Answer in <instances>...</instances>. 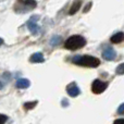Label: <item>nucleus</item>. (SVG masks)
I'll return each instance as SVG.
<instances>
[{"mask_svg": "<svg viewBox=\"0 0 124 124\" xmlns=\"http://www.w3.org/2000/svg\"><path fill=\"white\" fill-rule=\"evenodd\" d=\"M73 63L78 64L82 66H88V68H96L100 64L99 59L92 56H77L73 59Z\"/></svg>", "mask_w": 124, "mask_h": 124, "instance_id": "1", "label": "nucleus"}, {"mask_svg": "<svg viewBox=\"0 0 124 124\" xmlns=\"http://www.w3.org/2000/svg\"><path fill=\"white\" fill-rule=\"evenodd\" d=\"M86 45V40L84 37L79 36V35H74L71 36L70 38L66 39V41L64 43V47L69 50H76L79 48L84 47Z\"/></svg>", "mask_w": 124, "mask_h": 124, "instance_id": "2", "label": "nucleus"}, {"mask_svg": "<svg viewBox=\"0 0 124 124\" xmlns=\"http://www.w3.org/2000/svg\"><path fill=\"white\" fill-rule=\"evenodd\" d=\"M36 1L35 0H17L16 4L14 7V10L16 12H26L36 7Z\"/></svg>", "mask_w": 124, "mask_h": 124, "instance_id": "3", "label": "nucleus"}, {"mask_svg": "<svg viewBox=\"0 0 124 124\" xmlns=\"http://www.w3.org/2000/svg\"><path fill=\"white\" fill-rule=\"evenodd\" d=\"M107 87H108V84L106 82H101L100 79H96V81H94V83L92 85V90L94 94L98 95L105 92L107 89Z\"/></svg>", "mask_w": 124, "mask_h": 124, "instance_id": "4", "label": "nucleus"}, {"mask_svg": "<svg viewBox=\"0 0 124 124\" xmlns=\"http://www.w3.org/2000/svg\"><path fill=\"white\" fill-rule=\"evenodd\" d=\"M66 92L71 97H77L79 95V88L77 87V85L75 83H71L66 87Z\"/></svg>", "mask_w": 124, "mask_h": 124, "instance_id": "5", "label": "nucleus"}, {"mask_svg": "<svg viewBox=\"0 0 124 124\" xmlns=\"http://www.w3.org/2000/svg\"><path fill=\"white\" fill-rule=\"evenodd\" d=\"M37 19H38L37 16L32 17V19L30 20V22L27 23V27H28V30H30L31 32H32L33 34H35V35H36L37 33H38V31H39L38 25L36 24V20H37Z\"/></svg>", "mask_w": 124, "mask_h": 124, "instance_id": "6", "label": "nucleus"}, {"mask_svg": "<svg viewBox=\"0 0 124 124\" xmlns=\"http://www.w3.org/2000/svg\"><path fill=\"white\" fill-rule=\"evenodd\" d=\"M102 56L106 60L110 61V60H114L116 54V51H114V49H112V48H107V49L103 50Z\"/></svg>", "mask_w": 124, "mask_h": 124, "instance_id": "7", "label": "nucleus"}, {"mask_svg": "<svg viewBox=\"0 0 124 124\" xmlns=\"http://www.w3.org/2000/svg\"><path fill=\"white\" fill-rule=\"evenodd\" d=\"M30 61L34 62V63H40V62L45 61V59H44L43 54H40V52H36V54H34L32 57H31Z\"/></svg>", "mask_w": 124, "mask_h": 124, "instance_id": "8", "label": "nucleus"}, {"mask_svg": "<svg viewBox=\"0 0 124 124\" xmlns=\"http://www.w3.org/2000/svg\"><path fill=\"white\" fill-rule=\"evenodd\" d=\"M123 40H124V33H122V32L116 33V34H114L113 36L111 37V41L113 44H120V43H122Z\"/></svg>", "mask_w": 124, "mask_h": 124, "instance_id": "9", "label": "nucleus"}, {"mask_svg": "<svg viewBox=\"0 0 124 124\" xmlns=\"http://www.w3.org/2000/svg\"><path fill=\"white\" fill-rule=\"evenodd\" d=\"M81 7H82V1L81 0H76V1H74L73 2V4H72V7H71V9H70V14L71 15L75 14V13L79 10Z\"/></svg>", "mask_w": 124, "mask_h": 124, "instance_id": "10", "label": "nucleus"}, {"mask_svg": "<svg viewBox=\"0 0 124 124\" xmlns=\"http://www.w3.org/2000/svg\"><path fill=\"white\" fill-rule=\"evenodd\" d=\"M31 85L30 81L26 78H21L16 82V87L17 88H28Z\"/></svg>", "mask_w": 124, "mask_h": 124, "instance_id": "11", "label": "nucleus"}, {"mask_svg": "<svg viewBox=\"0 0 124 124\" xmlns=\"http://www.w3.org/2000/svg\"><path fill=\"white\" fill-rule=\"evenodd\" d=\"M36 105H37V101H32V102H25V105H24V108H25L26 110H30V109H33V108H34Z\"/></svg>", "mask_w": 124, "mask_h": 124, "instance_id": "12", "label": "nucleus"}, {"mask_svg": "<svg viewBox=\"0 0 124 124\" xmlns=\"http://www.w3.org/2000/svg\"><path fill=\"white\" fill-rule=\"evenodd\" d=\"M60 43H61V37H60V36H54V38L51 39V45H52V46L59 45Z\"/></svg>", "mask_w": 124, "mask_h": 124, "instance_id": "13", "label": "nucleus"}, {"mask_svg": "<svg viewBox=\"0 0 124 124\" xmlns=\"http://www.w3.org/2000/svg\"><path fill=\"white\" fill-rule=\"evenodd\" d=\"M116 74H119V75H122V74H124V63L120 64V65H119L118 68H116Z\"/></svg>", "mask_w": 124, "mask_h": 124, "instance_id": "14", "label": "nucleus"}, {"mask_svg": "<svg viewBox=\"0 0 124 124\" xmlns=\"http://www.w3.org/2000/svg\"><path fill=\"white\" fill-rule=\"evenodd\" d=\"M8 120V116L4 114H0V124H4Z\"/></svg>", "mask_w": 124, "mask_h": 124, "instance_id": "15", "label": "nucleus"}, {"mask_svg": "<svg viewBox=\"0 0 124 124\" xmlns=\"http://www.w3.org/2000/svg\"><path fill=\"white\" fill-rule=\"evenodd\" d=\"M118 113L119 114H124V103H122V105L119 107L118 109Z\"/></svg>", "mask_w": 124, "mask_h": 124, "instance_id": "16", "label": "nucleus"}, {"mask_svg": "<svg viewBox=\"0 0 124 124\" xmlns=\"http://www.w3.org/2000/svg\"><path fill=\"white\" fill-rule=\"evenodd\" d=\"M113 124H124V119H118L114 121Z\"/></svg>", "mask_w": 124, "mask_h": 124, "instance_id": "17", "label": "nucleus"}, {"mask_svg": "<svg viewBox=\"0 0 124 124\" xmlns=\"http://www.w3.org/2000/svg\"><path fill=\"white\" fill-rule=\"evenodd\" d=\"M90 7H92V2H89V3L86 6V8L84 9V12H88V11H89V9H90Z\"/></svg>", "mask_w": 124, "mask_h": 124, "instance_id": "18", "label": "nucleus"}, {"mask_svg": "<svg viewBox=\"0 0 124 124\" xmlns=\"http://www.w3.org/2000/svg\"><path fill=\"white\" fill-rule=\"evenodd\" d=\"M2 44H3V40H2V38H0V46H1Z\"/></svg>", "mask_w": 124, "mask_h": 124, "instance_id": "19", "label": "nucleus"}]
</instances>
